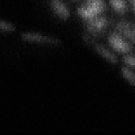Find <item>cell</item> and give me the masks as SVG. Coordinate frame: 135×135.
<instances>
[{
  "mask_svg": "<svg viewBox=\"0 0 135 135\" xmlns=\"http://www.w3.org/2000/svg\"><path fill=\"white\" fill-rule=\"evenodd\" d=\"M111 7L116 13L119 15H124L127 9L126 0H109Z\"/></svg>",
  "mask_w": 135,
  "mask_h": 135,
  "instance_id": "cell-7",
  "label": "cell"
},
{
  "mask_svg": "<svg viewBox=\"0 0 135 135\" xmlns=\"http://www.w3.org/2000/svg\"><path fill=\"white\" fill-rule=\"evenodd\" d=\"M21 38L25 42L49 46H58L61 43L58 38L35 32H24L21 34Z\"/></svg>",
  "mask_w": 135,
  "mask_h": 135,
  "instance_id": "cell-2",
  "label": "cell"
},
{
  "mask_svg": "<svg viewBox=\"0 0 135 135\" xmlns=\"http://www.w3.org/2000/svg\"><path fill=\"white\" fill-rule=\"evenodd\" d=\"M121 73L124 79L131 85L135 86V75L127 67H123Z\"/></svg>",
  "mask_w": 135,
  "mask_h": 135,
  "instance_id": "cell-8",
  "label": "cell"
},
{
  "mask_svg": "<svg viewBox=\"0 0 135 135\" xmlns=\"http://www.w3.org/2000/svg\"><path fill=\"white\" fill-rule=\"evenodd\" d=\"M108 26V19L101 15L86 21V30L90 35L93 36H98L103 34Z\"/></svg>",
  "mask_w": 135,
  "mask_h": 135,
  "instance_id": "cell-3",
  "label": "cell"
},
{
  "mask_svg": "<svg viewBox=\"0 0 135 135\" xmlns=\"http://www.w3.org/2000/svg\"><path fill=\"white\" fill-rule=\"evenodd\" d=\"M109 43L115 51L120 54H127L131 50V46L120 34L112 33L108 38Z\"/></svg>",
  "mask_w": 135,
  "mask_h": 135,
  "instance_id": "cell-4",
  "label": "cell"
},
{
  "mask_svg": "<svg viewBox=\"0 0 135 135\" xmlns=\"http://www.w3.org/2000/svg\"><path fill=\"white\" fill-rule=\"evenodd\" d=\"M123 61L126 65L131 67H135V56L125 55L123 58Z\"/></svg>",
  "mask_w": 135,
  "mask_h": 135,
  "instance_id": "cell-10",
  "label": "cell"
},
{
  "mask_svg": "<svg viewBox=\"0 0 135 135\" xmlns=\"http://www.w3.org/2000/svg\"><path fill=\"white\" fill-rule=\"evenodd\" d=\"M93 46L94 50H95V51L105 60L107 61L111 64H116L117 63V57L109 50L100 44H94Z\"/></svg>",
  "mask_w": 135,
  "mask_h": 135,
  "instance_id": "cell-6",
  "label": "cell"
},
{
  "mask_svg": "<svg viewBox=\"0 0 135 135\" xmlns=\"http://www.w3.org/2000/svg\"><path fill=\"white\" fill-rule=\"evenodd\" d=\"M0 30L11 32L15 30V26L10 22L0 20Z\"/></svg>",
  "mask_w": 135,
  "mask_h": 135,
  "instance_id": "cell-9",
  "label": "cell"
},
{
  "mask_svg": "<svg viewBox=\"0 0 135 135\" xmlns=\"http://www.w3.org/2000/svg\"><path fill=\"white\" fill-rule=\"evenodd\" d=\"M131 4H132V8H133V10L135 13V0H130Z\"/></svg>",
  "mask_w": 135,
  "mask_h": 135,
  "instance_id": "cell-11",
  "label": "cell"
},
{
  "mask_svg": "<svg viewBox=\"0 0 135 135\" xmlns=\"http://www.w3.org/2000/svg\"><path fill=\"white\" fill-rule=\"evenodd\" d=\"M105 10L103 0H85L84 3L78 8L77 13L82 19L87 21L101 15Z\"/></svg>",
  "mask_w": 135,
  "mask_h": 135,
  "instance_id": "cell-1",
  "label": "cell"
},
{
  "mask_svg": "<svg viewBox=\"0 0 135 135\" xmlns=\"http://www.w3.org/2000/svg\"><path fill=\"white\" fill-rule=\"evenodd\" d=\"M50 7L54 14L62 21H66L70 17V12L62 0H49Z\"/></svg>",
  "mask_w": 135,
  "mask_h": 135,
  "instance_id": "cell-5",
  "label": "cell"
}]
</instances>
